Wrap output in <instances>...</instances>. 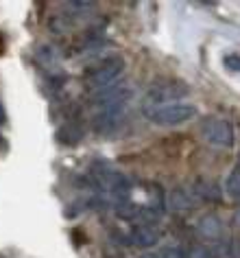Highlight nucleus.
Instances as JSON below:
<instances>
[{"instance_id": "1", "label": "nucleus", "mask_w": 240, "mask_h": 258, "mask_svg": "<svg viewBox=\"0 0 240 258\" xmlns=\"http://www.w3.org/2000/svg\"><path fill=\"white\" fill-rule=\"evenodd\" d=\"M122 70H125V59L122 57L118 55L105 57V59H101L99 63H94V66H90L86 70V86L90 90H94V92L112 88L114 81L122 75Z\"/></svg>"}, {"instance_id": "2", "label": "nucleus", "mask_w": 240, "mask_h": 258, "mask_svg": "<svg viewBox=\"0 0 240 258\" xmlns=\"http://www.w3.org/2000/svg\"><path fill=\"white\" fill-rule=\"evenodd\" d=\"M190 94V86L181 79H173V77H166V79H157L148 88L146 94V103H151L153 107L159 105H171V103L184 99V96Z\"/></svg>"}, {"instance_id": "3", "label": "nucleus", "mask_w": 240, "mask_h": 258, "mask_svg": "<svg viewBox=\"0 0 240 258\" xmlns=\"http://www.w3.org/2000/svg\"><path fill=\"white\" fill-rule=\"evenodd\" d=\"M197 107L194 105H186V103H171V105H159V107H151L146 112V118L153 120L155 125L162 127H177L181 122L194 118Z\"/></svg>"}, {"instance_id": "4", "label": "nucleus", "mask_w": 240, "mask_h": 258, "mask_svg": "<svg viewBox=\"0 0 240 258\" xmlns=\"http://www.w3.org/2000/svg\"><path fill=\"white\" fill-rule=\"evenodd\" d=\"M201 134L210 145L218 147V149H231L233 147V125L225 118H216V116H210L201 122Z\"/></svg>"}, {"instance_id": "5", "label": "nucleus", "mask_w": 240, "mask_h": 258, "mask_svg": "<svg viewBox=\"0 0 240 258\" xmlns=\"http://www.w3.org/2000/svg\"><path fill=\"white\" fill-rule=\"evenodd\" d=\"M129 96H131V88L127 86H112L101 92L92 94V105L105 109V107H116V105H127Z\"/></svg>"}, {"instance_id": "6", "label": "nucleus", "mask_w": 240, "mask_h": 258, "mask_svg": "<svg viewBox=\"0 0 240 258\" xmlns=\"http://www.w3.org/2000/svg\"><path fill=\"white\" fill-rule=\"evenodd\" d=\"M197 202L199 199L194 197V192L190 188H181V186L173 188L166 195V206L173 212H190V210L197 208Z\"/></svg>"}, {"instance_id": "7", "label": "nucleus", "mask_w": 240, "mask_h": 258, "mask_svg": "<svg viewBox=\"0 0 240 258\" xmlns=\"http://www.w3.org/2000/svg\"><path fill=\"white\" fill-rule=\"evenodd\" d=\"M159 230L155 228V225H133L131 232H129V241H131V245H135V247H142V249H148L153 247V245L159 243Z\"/></svg>"}, {"instance_id": "8", "label": "nucleus", "mask_w": 240, "mask_h": 258, "mask_svg": "<svg viewBox=\"0 0 240 258\" xmlns=\"http://www.w3.org/2000/svg\"><path fill=\"white\" fill-rule=\"evenodd\" d=\"M125 109L127 105H116V107H105V109H99L92 118V127L96 132H105V129H112L116 127L118 122L125 118Z\"/></svg>"}, {"instance_id": "9", "label": "nucleus", "mask_w": 240, "mask_h": 258, "mask_svg": "<svg viewBox=\"0 0 240 258\" xmlns=\"http://www.w3.org/2000/svg\"><path fill=\"white\" fill-rule=\"evenodd\" d=\"M83 136H86V129H83L81 120H66L59 129H57L55 140L63 147H74V145L81 143Z\"/></svg>"}, {"instance_id": "10", "label": "nucleus", "mask_w": 240, "mask_h": 258, "mask_svg": "<svg viewBox=\"0 0 240 258\" xmlns=\"http://www.w3.org/2000/svg\"><path fill=\"white\" fill-rule=\"evenodd\" d=\"M190 190L194 192V197L197 199H205V202H220V188L218 184L214 182H207V179H197Z\"/></svg>"}, {"instance_id": "11", "label": "nucleus", "mask_w": 240, "mask_h": 258, "mask_svg": "<svg viewBox=\"0 0 240 258\" xmlns=\"http://www.w3.org/2000/svg\"><path fill=\"white\" fill-rule=\"evenodd\" d=\"M197 228H199V234H201V236H205V238H218V236H220V232H223V225H220L218 217H214V215L201 217Z\"/></svg>"}, {"instance_id": "12", "label": "nucleus", "mask_w": 240, "mask_h": 258, "mask_svg": "<svg viewBox=\"0 0 240 258\" xmlns=\"http://www.w3.org/2000/svg\"><path fill=\"white\" fill-rule=\"evenodd\" d=\"M35 59L44 63V66H55L59 61V50H57L53 44H40L35 48Z\"/></svg>"}, {"instance_id": "13", "label": "nucleus", "mask_w": 240, "mask_h": 258, "mask_svg": "<svg viewBox=\"0 0 240 258\" xmlns=\"http://www.w3.org/2000/svg\"><path fill=\"white\" fill-rule=\"evenodd\" d=\"M68 83V75L66 73H53V75H48L46 77V88H48V92H61L63 86Z\"/></svg>"}, {"instance_id": "14", "label": "nucleus", "mask_w": 240, "mask_h": 258, "mask_svg": "<svg viewBox=\"0 0 240 258\" xmlns=\"http://www.w3.org/2000/svg\"><path fill=\"white\" fill-rule=\"evenodd\" d=\"M227 192L231 197H240V166H236L227 177Z\"/></svg>"}, {"instance_id": "15", "label": "nucleus", "mask_w": 240, "mask_h": 258, "mask_svg": "<svg viewBox=\"0 0 240 258\" xmlns=\"http://www.w3.org/2000/svg\"><path fill=\"white\" fill-rule=\"evenodd\" d=\"M186 258H214V254H212L210 247L194 243V245H190V247L186 249Z\"/></svg>"}, {"instance_id": "16", "label": "nucleus", "mask_w": 240, "mask_h": 258, "mask_svg": "<svg viewBox=\"0 0 240 258\" xmlns=\"http://www.w3.org/2000/svg\"><path fill=\"white\" fill-rule=\"evenodd\" d=\"M103 258H125L120 247H116V245H105L103 247Z\"/></svg>"}, {"instance_id": "17", "label": "nucleus", "mask_w": 240, "mask_h": 258, "mask_svg": "<svg viewBox=\"0 0 240 258\" xmlns=\"http://www.w3.org/2000/svg\"><path fill=\"white\" fill-rule=\"evenodd\" d=\"M162 258H186V251H181L179 247H164L159 251Z\"/></svg>"}, {"instance_id": "18", "label": "nucleus", "mask_w": 240, "mask_h": 258, "mask_svg": "<svg viewBox=\"0 0 240 258\" xmlns=\"http://www.w3.org/2000/svg\"><path fill=\"white\" fill-rule=\"evenodd\" d=\"M225 66L233 70V73H240V55H227L225 57Z\"/></svg>"}, {"instance_id": "19", "label": "nucleus", "mask_w": 240, "mask_h": 258, "mask_svg": "<svg viewBox=\"0 0 240 258\" xmlns=\"http://www.w3.org/2000/svg\"><path fill=\"white\" fill-rule=\"evenodd\" d=\"M94 7V3H70V9L74 11H90Z\"/></svg>"}, {"instance_id": "20", "label": "nucleus", "mask_w": 240, "mask_h": 258, "mask_svg": "<svg viewBox=\"0 0 240 258\" xmlns=\"http://www.w3.org/2000/svg\"><path fill=\"white\" fill-rule=\"evenodd\" d=\"M233 225H236V228L240 230V208L236 210V215H233Z\"/></svg>"}, {"instance_id": "21", "label": "nucleus", "mask_w": 240, "mask_h": 258, "mask_svg": "<svg viewBox=\"0 0 240 258\" xmlns=\"http://www.w3.org/2000/svg\"><path fill=\"white\" fill-rule=\"evenodd\" d=\"M5 120H7V114H5V107L0 105V125H5Z\"/></svg>"}, {"instance_id": "22", "label": "nucleus", "mask_w": 240, "mask_h": 258, "mask_svg": "<svg viewBox=\"0 0 240 258\" xmlns=\"http://www.w3.org/2000/svg\"><path fill=\"white\" fill-rule=\"evenodd\" d=\"M142 258H162V256H159V254H155V251H148V254H144Z\"/></svg>"}]
</instances>
